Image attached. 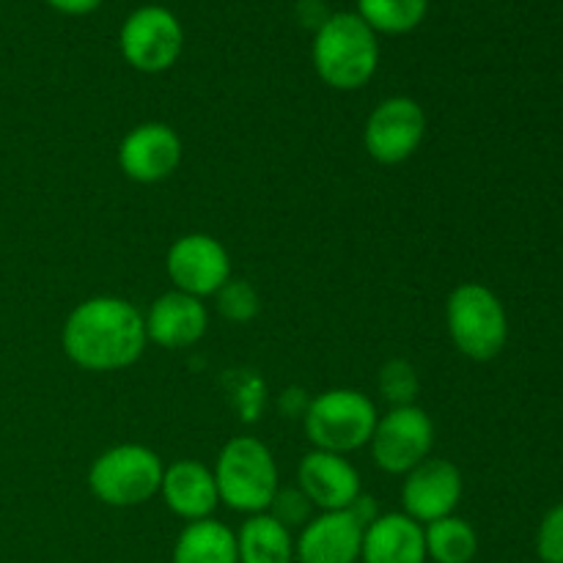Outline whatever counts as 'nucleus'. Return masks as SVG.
I'll return each mask as SVG.
<instances>
[{
	"mask_svg": "<svg viewBox=\"0 0 563 563\" xmlns=\"http://www.w3.org/2000/svg\"><path fill=\"white\" fill-rule=\"evenodd\" d=\"M146 322L135 302L97 295L77 302L60 328V350L77 368L108 374L130 368L146 352Z\"/></svg>",
	"mask_w": 563,
	"mask_h": 563,
	"instance_id": "f257e3e1",
	"label": "nucleus"
},
{
	"mask_svg": "<svg viewBox=\"0 0 563 563\" xmlns=\"http://www.w3.org/2000/svg\"><path fill=\"white\" fill-rule=\"evenodd\" d=\"M313 71L335 91H361L379 66V38L357 11H339L317 25L311 44Z\"/></svg>",
	"mask_w": 563,
	"mask_h": 563,
	"instance_id": "f03ea898",
	"label": "nucleus"
},
{
	"mask_svg": "<svg viewBox=\"0 0 563 563\" xmlns=\"http://www.w3.org/2000/svg\"><path fill=\"white\" fill-rule=\"evenodd\" d=\"M220 506L240 515H264L280 489L278 462L273 451L251 434L231 438L214 460Z\"/></svg>",
	"mask_w": 563,
	"mask_h": 563,
	"instance_id": "7ed1b4c3",
	"label": "nucleus"
},
{
	"mask_svg": "<svg viewBox=\"0 0 563 563\" xmlns=\"http://www.w3.org/2000/svg\"><path fill=\"white\" fill-rule=\"evenodd\" d=\"M445 330L460 355L487 363L495 361L509 341V317L489 286L467 280L445 300Z\"/></svg>",
	"mask_w": 563,
	"mask_h": 563,
	"instance_id": "20e7f679",
	"label": "nucleus"
},
{
	"mask_svg": "<svg viewBox=\"0 0 563 563\" xmlns=\"http://www.w3.org/2000/svg\"><path fill=\"white\" fill-rule=\"evenodd\" d=\"M377 418V405L363 390L330 388L308 401L302 427L313 449L346 456L372 443Z\"/></svg>",
	"mask_w": 563,
	"mask_h": 563,
	"instance_id": "39448f33",
	"label": "nucleus"
},
{
	"mask_svg": "<svg viewBox=\"0 0 563 563\" xmlns=\"http://www.w3.org/2000/svg\"><path fill=\"white\" fill-rule=\"evenodd\" d=\"M163 460L141 443H121L102 451L88 467V489L110 509H135L159 495Z\"/></svg>",
	"mask_w": 563,
	"mask_h": 563,
	"instance_id": "423d86ee",
	"label": "nucleus"
},
{
	"mask_svg": "<svg viewBox=\"0 0 563 563\" xmlns=\"http://www.w3.org/2000/svg\"><path fill=\"white\" fill-rule=\"evenodd\" d=\"M185 47V27L165 5H137L119 31L121 58L143 75L168 71Z\"/></svg>",
	"mask_w": 563,
	"mask_h": 563,
	"instance_id": "0eeeda50",
	"label": "nucleus"
},
{
	"mask_svg": "<svg viewBox=\"0 0 563 563\" xmlns=\"http://www.w3.org/2000/svg\"><path fill=\"white\" fill-rule=\"evenodd\" d=\"M368 449H372V460L379 471L390 473V476H405L432 456V416L418 405L390 407L385 416L377 418Z\"/></svg>",
	"mask_w": 563,
	"mask_h": 563,
	"instance_id": "6e6552de",
	"label": "nucleus"
},
{
	"mask_svg": "<svg viewBox=\"0 0 563 563\" xmlns=\"http://www.w3.org/2000/svg\"><path fill=\"white\" fill-rule=\"evenodd\" d=\"M427 137V113L412 97H388L377 102L363 124V148L379 165H401Z\"/></svg>",
	"mask_w": 563,
	"mask_h": 563,
	"instance_id": "1a4fd4ad",
	"label": "nucleus"
},
{
	"mask_svg": "<svg viewBox=\"0 0 563 563\" xmlns=\"http://www.w3.org/2000/svg\"><path fill=\"white\" fill-rule=\"evenodd\" d=\"M165 273L176 291L207 300L214 297L231 278V256L220 240L203 231L181 234L165 253Z\"/></svg>",
	"mask_w": 563,
	"mask_h": 563,
	"instance_id": "9d476101",
	"label": "nucleus"
},
{
	"mask_svg": "<svg viewBox=\"0 0 563 563\" xmlns=\"http://www.w3.org/2000/svg\"><path fill=\"white\" fill-rule=\"evenodd\" d=\"M181 154L185 146L174 126L165 121H143L121 137L115 163L121 174L135 185H159L176 174Z\"/></svg>",
	"mask_w": 563,
	"mask_h": 563,
	"instance_id": "9b49d317",
	"label": "nucleus"
},
{
	"mask_svg": "<svg viewBox=\"0 0 563 563\" xmlns=\"http://www.w3.org/2000/svg\"><path fill=\"white\" fill-rule=\"evenodd\" d=\"M462 493H465V482H462L460 467L440 456H429L410 473H405L401 511L421 526H429V522L456 515Z\"/></svg>",
	"mask_w": 563,
	"mask_h": 563,
	"instance_id": "f8f14e48",
	"label": "nucleus"
},
{
	"mask_svg": "<svg viewBox=\"0 0 563 563\" xmlns=\"http://www.w3.org/2000/svg\"><path fill=\"white\" fill-rule=\"evenodd\" d=\"M368 522L355 509L319 511L295 539V563H357Z\"/></svg>",
	"mask_w": 563,
	"mask_h": 563,
	"instance_id": "ddd939ff",
	"label": "nucleus"
},
{
	"mask_svg": "<svg viewBox=\"0 0 563 563\" xmlns=\"http://www.w3.org/2000/svg\"><path fill=\"white\" fill-rule=\"evenodd\" d=\"M297 487L319 511L350 509L363 495L361 473L346 456L330 451H308L297 467Z\"/></svg>",
	"mask_w": 563,
	"mask_h": 563,
	"instance_id": "4468645a",
	"label": "nucleus"
},
{
	"mask_svg": "<svg viewBox=\"0 0 563 563\" xmlns=\"http://www.w3.org/2000/svg\"><path fill=\"white\" fill-rule=\"evenodd\" d=\"M148 344L159 350H187L207 335L209 308L185 291H165L143 313Z\"/></svg>",
	"mask_w": 563,
	"mask_h": 563,
	"instance_id": "2eb2a0df",
	"label": "nucleus"
},
{
	"mask_svg": "<svg viewBox=\"0 0 563 563\" xmlns=\"http://www.w3.org/2000/svg\"><path fill=\"white\" fill-rule=\"evenodd\" d=\"M159 498L165 500L170 515H176L179 520H209L220 506L218 482H214L212 467H207L198 460L170 462L163 471Z\"/></svg>",
	"mask_w": 563,
	"mask_h": 563,
	"instance_id": "dca6fc26",
	"label": "nucleus"
},
{
	"mask_svg": "<svg viewBox=\"0 0 563 563\" xmlns=\"http://www.w3.org/2000/svg\"><path fill=\"white\" fill-rule=\"evenodd\" d=\"M423 526L405 511L377 515L363 531L361 563H427Z\"/></svg>",
	"mask_w": 563,
	"mask_h": 563,
	"instance_id": "f3484780",
	"label": "nucleus"
},
{
	"mask_svg": "<svg viewBox=\"0 0 563 563\" xmlns=\"http://www.w3.org/2000/svg\"><path fill=\"white\" fill-rule=\"evenodd\" d=\"M170 563H240L236 531L214 517L187 522L170 550Z\"/></svg>",
	"mask_w": 563,
	"mask_h": 563,
	"instance_id": "a211bd4d",
	"label": "nucleus"
},
{
	"mask_svg": "<svg viewBox=\"0 0 563 563\" xmlns=\"http://www.w3.org/2000/svg\"><path fill=\"white\" fill-rule=\"evenodd\" d=\"M240 563H295V537L269 511L245 517L236 531Z\"/></svg>",
	"mask_w": 563,
	"mask_h": 563,
	"instance_id": "6ab92c4d",
	"label": "nucleus"
},
{
	"mask_svg": "<svg viewBox=\"0 0 563 563\" xmlns=\"http://www.w3.org/2000/svg\"><path fill=\"white\" fill-rule=\"evenodd\" d=\"M427 559L432 563H473L478 555V533L465 517L449 515L423 526Z\"/></svg>",
	"mask_w": 563,
	"mask_h": 563,
	"instance_id": "aec40b11",
	"label": "nucleus"
},
{
	"mask_svg": "<svg viewBox=\"0 0 563 563\" xmlns=\"http://www.w3.org/2000/svg\"><path fill=\"white\" fill-rule=\"evenodd\" d=\"M429 11V0H357V16L374 33L405 36L416 31Z\"/></svg>",
	"mask_w": 563,
	"mask_h": 563,
	"instance_id": "412c9836",
	"label": "nucleus"
},
{
	"mask_svg": "<svg viewBox=\"0 0 563 563\" xmlns=\"http://www.w3.org/2000/svg\"><path fill=\"white\" fill-rule=\"evenodd\" d=\"M377 388L379 396H383L390 407H405L416 405L418 390H421V379H418L416 366H412L410 361L394 357V361L383 363V368H379Z\"/></svg>",
	"mask_w": 563,
	"mask_h": 563,
	"instance_id": "4be33fe9",
	"label": "nucleus"
},
{
	"mask_svg": "<svg viewBox=\"0 0 563 563\" xmlns=\"http://www.w3.org/2000/svg\"><path fill=\"white\" fill-rule=\"evenodd\" d=\"M218 313L231 324H247L262 311V297L245 278H231L223 289L214 295Z\"/></svg>",
	"mask_w": 563,
	"mask_h": 563,
	"instance_id": "5701e85b",
	"label": "nucleus"
},
{
	"mask_svg": "<svg viewBox=\"0 0 563 563\" xmlns=\"http://www.w3.org/2000/svg\"><path fill=\"white\" fill-rule=\"evenodd\" d=\"M311 511V500L300 493V487H280L278 495L273 498V504H269V515H273L280 526L289 528V531L297 526H306L313 517Z\"/></svg>",
	"mask_w": 563,
	"mask_h": 563,
	"instance_id": "b1692460",
	"label": "nucleus"
},
{
	"mask_svg": "<svg viewBox=\"0 0 563 563\" xmlns=\"http://www.w3.org/2000/svg\"><path fill=\"white\" fill-rule=\"evenodd\" d=\"M537 555L542 563H563V504L553 506L539 522Z\"/></svg>",
	"mask_w": 563,
	"mask_h": 563,
	"instance_id": "393cba45",
	"label": "nucleus"
},
{
	"mask_svg": "<svg viewBox=\"0 0 563 563\" xmlns=\"http://www.w3.org/2000/svg\"><path fill=\"white\" fill-rule=\"evenodd\" d=\"M49 9L60 11V14H69V16H86L91 11H97L102 5V0H44Z\"/></svg>",
	"mask_w": 563,
	"mask_h": 563,
	"instance_id": "a878e982",
	"label": "nucleus"
},
{
	"mask_svg": "<svg viewBox=\"0 0 563 563\" xmlns=\"http://www.w3.org/2000/svg\"><path fill=\"white\" fill-rule=\"evenodd\" d=\"M308 401L311 399H306V390L289 388L286 394H280V410H284L289 418H302L306 416Z\"/></svg>",
	"mask_w": 563,
	"mask_h": 563,
	"instance_id": "bb28decb",
	"label": "nucleus"
}]
</instances>
